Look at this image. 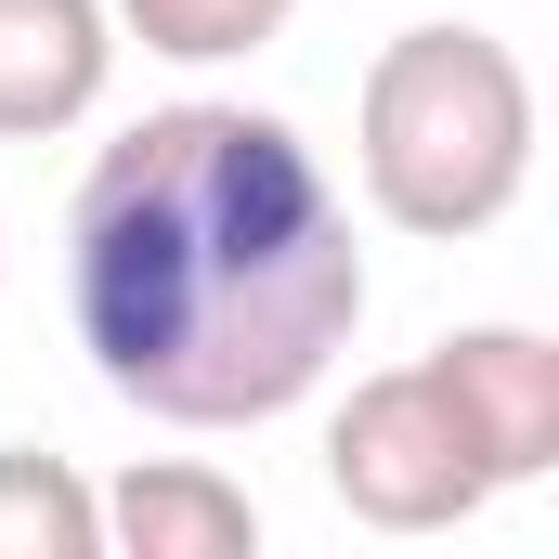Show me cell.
Segmentation results:
<instances>
[{
    "mask_svg": "<svg viewBox=\"0 0 559 559\" xmlns=\"http://www.w3.org/2000/svg\"><path fill=\"white\" fill-rule=\"evenodd\" d=\"M66 312L118 404L169 429H261L312 404L365 325L352 195L274 105H156L66 209Z\"/></svg>",
    "mask_w": 559,
    "mask_h": 559,
    "instance_id": "1",
    "label": "cell"
},
{
    "mask_svg": "<svg viewBox=\"0 0 559 559\" xmlns=\"http://www.w3.org/2000/svg\"><path fill=\"white\" fill-rule=\"evenodd\" d=\"M352 169L365 209L417 248H468L521 209L534 182V79L495 26H404L365 66L352 105Z\"/></svg>",
    "mask_w": 559,
    "mask_h": 559,
    "instance_id": "2",
    "label": "cell"
},
{
    "mask_svg": "<svg viewBox=\"0 0 559 559\" xmlns=\"http://www.w3.org/2000/svg\"><path fill=\"white\" fill-rule=\"evenodd\" d=\"M325 495L365 534H455V521L495 508V481H481V455H468V429H455L429 365L352 378V404L325 417Z\"/></svg>",
    "mask_w": 559,
    "mask_h": 559,
    "instance_id": "3",
    "label": "cell"
},
{
    "mask_svg": "<svg viewBox=\"0 0 559 559\" xmlns=\"http://www.w3.org/2000/svg\"><path fill=\"white\" fill-rule=\"evenodd\" d=\"M417 365L442 378V404H455V429H468L495 495L559 468V338H534V325H455Z\"/></svg>",
    "mask_w": 559,
    "mask_h": 559,
    "instance_id": "4",
    "label": "cell"
},
{
    "mask_svg": "<svg viewBox=\"0 0 559 559\" xmlns=\"http://www.w3.org/2000/svg\"><path fill=\"white\" fill-rule=\"evenodd\" d=\"M118 13L105 0H0V143H52L105 105Z\"/></svg>",
    "mask_w": 559,
    "mask_h": 559,
    "instance_id": "5",
    "label": "cell"
},
{
    "mask_svg": "<svg viewBox=\"0 0 559 559\" xmlns=\"http://www.w3.org/2000/svg\"><path fill=\"white\" fill-rule=\"evenodd\" d=\"M92 508H105V547L118 559H248L261 547L248 481H222V468H195V455H143V468H118Z\"/></svg>",
    "mask_w": 559,
    "mask_h": 559,
    "instance_id": "6",
    "label": "cell"
},
{
    "mask_svg": "<svg viewBox=\"0 0 559 559\" xmlns=\"http://www.w3.org/2000/svg\"><path fill=\"white\" fill-rule=\"evenodd\" d=\"M0 559H105L92 481L39 442H0Z\"/></svg>",
    "mask_w": 559,
    "mask_h": 559,
    "instance_id": "7",
    "label": "cell"
},
{
    "mask_svg": "<svg viewBox=\"0 0 559 559\" xmlns=\"http://www.w3.org/2000/svg\"><path fill=\"white\" fill-rule=\"evenodd\" d=\"M105 13L169 66H235V52H274L299 0H105Z\"/></svg>",
    "mask_w": 559,
    "mask_h": 559,
    "instance_id": "8",
    "label": "cell"
}]
</instances>
